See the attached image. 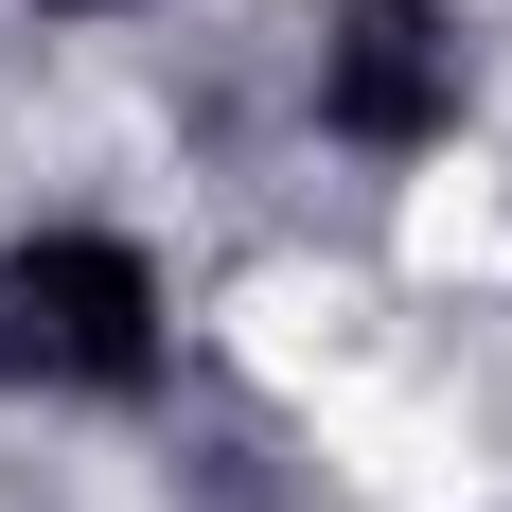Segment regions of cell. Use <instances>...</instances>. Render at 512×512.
<instances>
[{
	"label": "cell",
	"mask_w": 512,
	"mask_h": 512,
	"mask_svg": "<svg viewBox=\"0 0 512 512\" xmlns=\"http://www.w3.org/2000/svg\"><path fill=\"white\" fill-rule=\"evenodd\" d=\"M177 389V283L142 230L36 212L0 230V407H159Z\"/></svg>",
	"instance_id": "6da1fadb"
},
{
	"label": "cell",
	"mask_w": 512,
	"mask_h": 512,
	"mask_svg": "<svg viewBox=\"0 0 512 512\" xmlns=\"http://www.w3.org/2000/svg\"><path fill=\"white\" fill-rule=\"evenodd\" d=\"M301 106L354 159H442L477 124V18L460 0H318L301 18Z\"/></svg>",
	"instance_id": "7a4b0ae2"
},
{
	"label": "cell",
	"mask_w": 512,
	"mask_h": 512,
	"mask_svg": "<svg viewBox=\"0 0 512 512\" xmlns=\"http://www.w3.org/2000/svg\"><path fill=\"white\" fill-rule=\"evenodd\" d=\"M36 18H53V36H106V18H142V0H36Z\"/></svg>",
	"instance_id": "3957f363"
}]
</instances>
